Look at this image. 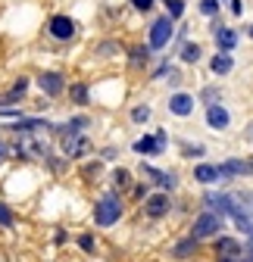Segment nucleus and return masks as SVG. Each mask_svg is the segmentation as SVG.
<instances>
[{
	"label": "nucleus",
	"mask_w": 253,
	"mask_h": 262,
	"mask_svg": "<svg viewBox=\"0 0 253 262\" xmlns=\"http://www.w3.org/2000/svg\"><path fill=\"white\" fill-rule=\"evenodd\" d=\"M100 169H103L100 162H88V166H85V178H88V181H91V178H100Z\"/></svg>",
	"instance_id": "72a5a7b5"
},
{
	"label": "nucleus",
	"mask_w": 253,
	"mask_h": 262,
	"mask_svg": "<svg viewBox=\"0 0 253 262\" xmlns=\"http://www.w3.org/2000/svg\"><path fill=\"white\" fill-rule=\"evenodd\" d=\"M69 97H72V103H78V106H88V103H91L88 84H72V88H69Z\"/></svg>",
	"instance_id": "5701e85b"
},
{
	"label": "nucleus",
	"mask_w": 253,
	"mask_h": 262,
	"mask_svg": "<svg viewBox=\"0 0 253 262\" xmlns=\"http://www.w3.org/2000/svg\"><path fill=\"white\" fill-rule=\"evenodd\" d=\"M132 150H135L138 156H160V153H166V147L156 141V135H144V138H138V141L132 144Z\"/></svg>",
	"instance_id": "f3484780"
},
{
	"label": "nucleus",
	"mask_w": 253,
	"mask_h": 262,
	"mask_svg": "<svg viewBox=\"0 0 253 262\" xmlns=\"http://www.w3.org/2000/svg\"><path fill=\"white\" fill-rule=\"evenodd\" d=\"M141 209H144V219H150V222L169 219V212H172V193H166V190H153L147 200L141 203Z\"/></svg>",
	"instance_id": "0eeeda50"
},
{
	"label": "nucleus",
	"mask_w": 253,
	"mask_h": 262,
	"mask_svg": "<svg viewBox=\"0 0 253 262\" xmlns=\"http://www.w3.org/2000/svg\"><path fill=\"white\" fill-rule=\"evenodd\" d=\"M78 250H81V253H88V256H94V253H97V237H94L91 231L78 234Z\"/></svg>",
	"instance_id": "b1692460"
},
{
	"label": "nucleus",
	"mask_w": 253,
	"mask_h": 262,
	"mask_svg": "<svg viewBox=\"0 0 253 262\" xmlns=\"http://www.w3.org/2000/svg\"><path fill=\"white\" fill-rule=\"evenodd\" d=\"M153 4H156V0H132V7H135L138 13H150V10H153Z\"/></svg>",
	"instance_id": "f704fd0d"
},
{
	"label": "nucleus",
	"mask_w": 253,
	"mask_h": 262,
	"mask_svg": "<svg viewBox=\"0 0 253 262\" xmlns=\"http://www.w3.org/2000/svg\"><path fill=\"white\" fill-rule=\"evenodd\" d=\"M181 153H184L187 159H200V156L206 153V147H203V144H181Z\"/></svg>",
	"instance_id": "c756f323"
},
{
	"label": "nucleus",
	"mask_w": 253,
	"mask_h": 262,
	"mask_svg": "<svg viewBox=\"0 0 253 262\" xmlns=\"http://www.w3.org/2000/svg\"><path fill=\"white\" fill-rule=\"evenodd\" d=\"M209 250H213V259L216 262H241L244 259V241L238 237V234H219L213 244H209Z\"/></svg>",
	"instance_id": "7ed1b4c3"
},
{
	"label": "nucleus",
	"mask_w": 253,
	"mask_h": 262,
	"mask_svg": "<svg viewBox=\"0 0 253 262\" xmlns=\"http://www.w3.org/2000/svg\"><path fill=\"white\" fill-rule=\"evenodd\" d=\"M156 141H160V144L166 147V141H169V135H166V131H163V128H160V131H156Z\"/></svg>",
	"instance_id": "58836bf2"
},
{
	"label": "nucleus",
	"mask_w": 253,
	"mask_h": 262,
	"mask_svg": "<svg viewBox=\"0 0 253 262\" xmlns=\"http://www.w3.org/2000/svg\"><path fill=\"white\" fill-rule=\"evenodd\" d=\"M197 253H200V241H194L191 234L178 237V241H175V247H172V256H175V259H194Z\"/></svg>",
	"instance_id": "a211bd4d"
},
{
	"label": "nucleus",
	"mask_w": 253,
	"mask_h": 262,
	"mask_svg": "<svg viewBox=\"0 0 253 262\" xmlns=\"http://www.w3.org/2000/svg\"><path fill=\"white\" fill-rule=\"evenodd\" d=\"M194 181L203 184V187H209V184H225L222 166H219V162H197V166H194Z\"/></svg>",
	"instance_id": "9d476101"
},
{
	"label": "nucleus",
	"mask_w": 253,
	"mask_h": 262,
	"mask_svg": "<svg viewBox=\"0 0 253 262\" xmlns=\"http://www.w3.org/2000/svg\"><path fill=\"white\" fill-rule=\"evenodd\" d=\"M141 178L147 184H153L156 190H166V193H175L178 190V175L175 172H163V169L150 166V162H141Z\"/></svg>",
	"instance_id": "6e6552de"
},
{
	"label": "nucleus",
	"mask_w": 253,
	"mask_h": 262,
	"mask_svg": "<svg viewBox=\"0 0 253 262\" xmlns=\"http://www.w3.org/2000/svg\"><path fill=\"white\" fill-rule=\"evenodd\" d=\"M125 206H122V196L116 190H107L97 196V203H94V225L97 228H113L119 219H122Z\"/></svg>",
	"instance_id": "f03ea898"
},
{
	"label": "nucleus",
	"mask_w": 253,
	"mask_h": 262,
	"mask_svg": "<svg viewBox=\"0 0 253 262\" xmlns=\"http://www.w3.org/2000/svg\"><path fill=\"white\" fill-rule=\"evenodd\" d=\"M200 100H203L206 106H216L219 100H222V91H219L216 84H209V88H203V91H200Z\"/></svg>",
	"instance_id": "393cba45"
},
{
	"label": "nucleus",
	"mask_w": 253,
	"mask_h": 262,
	"mask_svg": "<svg viewBox=\"0 0 253 262\" xmlns=\"http://www.w3.org/2000/svg\"><path fill=\"white\" fill-rule=\"evenodd\" d=\"M172 35H175V19H169V16L153 19L150 35H147V47L150 50H166L169 41H172Z\"/></svg>",
	"instance_id": "423d86ee"
},
{
	"label": "nucleus",
	"mask_w": 253,
	"mask_h": 262,
	"mask_svg": "<svg viewBox=\"0 0 253 262\" xmlns=\"http://www.w3.org/2000/svg\"><path fill=\"white\" fill-rule=\"evenodd\" d=\"M166 16L169 19H181L184 16V0H166Z\"/></svg>",
	"instance_id": "c85d7f7f"
},
{
	"label": "nucleus",
	"mask_w": 253,
	"mask_h": 262,
	"mask_svg": "<svg viewBox=\"0 0 253 262\" xmlns=\"http://www.w3.org/2000/svg\"><path fill=\"white\" fill-rule=\"evenodd\" d=\"M241 262H253V244H247V241H244V259Z\"/></svg>",
	"instance_id": "e433bc0d"
},
{
	"label": "nucleus",
	"mask_w": 253,
	"mask_h": 262,
	"mask_svg": "<svg viewBox=\"0 0 253 262\" xmlns=\"http://www.w3.org/2000/svg\"><path fill=\"white\" fill-rule=\"evenodd\" d=\"M88 125H91V122H88L85 116H75V119H69V122H66V128H69V131H75V135H81Z\"/></svg>",
	"instance_id": "7c9ffc66"
},
{
	"label": "nucleus",
	"mask_w": 253,
	"mask_h": 262,
	"mask_svg": "<svg viewBox=\"0 0 253 262\" xmlns=\"http://www.w3.org/2000/svg\"><path fill=\"white\" fill-rule=\"evenodd\" d=\"M213 41H216V50H219V53H231V50L238 47L241 35H238L235 28H228V25H219V28L213 31Z\"/></svg>",
	"instance_id": "4468645a"
},
{
	"label": "nucleus",
	"mask_w": 253,
	"mask_h": 262,
	"mask_svg": "<svg viewBox=\"0 0 253 262\" xmlns=\"http://www.w3.org/2000/svg\"><path fill=\"white\" fill-rule=\"evenodd\" d=\"M0 228H13V212L4 203H0Z\"/></svg>",
	"instance_id": "473e14b6"
},
{
	"label": "nucleus",
	"mask_w": 253,
	"mask_h": 262,
	"mask_svg": "<svg viewBox=\"0 0 253 262\" xmlns=\"http://www.w3.org/2000/svg\"><path fill=\"white\" fill-rule=\"evenodd\" d=\"M66 241H69V234H66V231H56V234H53V244H56V247H62Z\"/></svg>",
	"instance_id": "4c0bfd02"
},
{
	"label": "nucleus",
	"mask_w": 253,
	"mask_h": 262,
	"mask_svg": "<svg viewBox=\"0 0 253 262\" xmlns=\"http://www.w3.org/2000/svg\"><path fill=\"white\" fill-rule=\"evenodd\" d=\"M53 131L59 135V150L66 153L69 159H78V156L91 153V141H88L85 135H75V131H69L66 125H56Z\"/></svg>",
	"instance_id": "39448f33"
},
{
	"label": "nucleus",
	"mask_w": 253,
	"mask_h": 262,
	"mask_svg": "<svg viewBox=\"0 0 253 262\" xmlns=\"http://www.w3.org/2000/svg\"><path fill=\"white\" fill-rule=\"evenodd\" d=\"M147 119H150V106H135V110H132V122H135V125H144Z\"/></svg>",
	"instance_id": "2f4dec72"
},
{
	"label": "nucleus",
	"mask_w": 253,
	"mask_h": 262,
	"mask_svg": "<svg viewBox=\"0 0 253 262\" xmlns=\"http://www.w3.org/2000/svg\"><path fill=\"white\" fill-rule=\"evenodd\" d=\"M178 56H181V62L194 66V62H200V56H203V47H200L197 41H184V44H181V50H178Z\"/></svg>",
	"instance_id": "aec40b11"
},
{
	"label": "nucleus",
	"mask_w": 253,
	"mask_h": 262,
	"mask_svg": "<svg viewBox=\"0 0 253 262\" xmlns=\"http://www.w3.org/2000/svg\"><path fill=\"white\" fill-rule=\"evenodd\" d=\"M219 166H222V178H225V184L235 181V178H253V156H247V159L231 156V159H225V162H219Z\"/></svg>",
	"instance_id": "1a4fd4ad"
},
{
	"label": "nucleus",
	"mask_w": 253,
	"mask_h": 262,
	"mask_svg": "<svg viewBox=\"0 0 253 262\" xmlns=\"http://www.w3.org/2000/svg\"><path fill=\"white\" fill-rule=\"evenodd\" d=\"M38 88L47 97H59L62 91H66V78H62V72H41L38 75Z\"/></svg>",
	"instance_id": "2eb2a0df"
},
{
	"label": "nucleus",
	"mask_w": 253,
	"mask_h": 262,
	"mask_svg": "<svg viewBox=\"0 0 253 262\" xmlns=\"http://www.w3.org/2000/svg\"><path fill=\"white\" fill-rule=\"evenodd\" d=\"M247 244H253V237H250V241H247Z\"/></svg>",
	"instance_id": "79ce46f5"
},
{
	"label": "nucleus",
	"mask_w": 253,
	"mask_h": 262,
	"mask_svg": "<svg viewBox=\"0 0 253 262\" xmlns=\"http://www.w3.org/2000/svg\"><path fill=\"white\" fill-rule=\"evenodd\" d=\"M225 222L228 219H222L219 212H209V209H200L197 215H194V222H191V228H187V234H191L194 241H216L219 234H225Z\"/></svg>",
	"instance_id": "f257e3e1"
},
{
	"label": "nucleus",
	"mask_w": 253,
	"mask_h": 262,
	"mask_svg": "<svg viewBox=\"0 0 253 262\" xmlns=\"http://www.w3.org/2000/svg\"><path fill=\"white\" fill-rule=\"evenodd\" d=\"M194 106H197V97H194V94L175 91V94L169 97V113H172V116H178V119L194 116Z\"/></svg>",
	"instance_id": "9b49d317"
},
{
	"label": "nucleus",
	"mask_w": 253,
	"mask_h": 262,
	"mask_svg": "<svg viewBox=\"0 0 253 262\" xmlns=\"http://www.w3.org/2000/svg\"><path fill=\"white\" fill-rule=\"evenodd\" d=\"M247 35H250V38H253V25H247Z\"/></svg>",
	"instance_id": "a19ab883"
},
{
	"label": "nucleus",
	"mask_w": 253,
	"mask_h": 262,
	"mask_svg": "<svg viewBox=\"0 0 253 262\" xmlns=\"http://www.w3.org/2000/svg\"><path fill=\"white\" fill-rule=\"evenodd\" d=\"M200 206L209 209V212H219L222 219H228L238 209V200H235V190H203L200 193Z\"/></svg>",
	"instance_id": "20e7f679"
},
{
	"label": "nucleus",
	"mask_w": 253,
	"mask_h": 262,
	"mask_svg": "<svg viewBox=\"0 0 253 262\" xmlns=\"http://www.w3.org/2000/svg\"><path fill=\"white\" fill-rule=\"evenodd\" d=\"M4 156H7V147H4V144H0V162H4Z\"/></svg>",
	"instance_id": "ea45409f"
},
{
	"label": "nucleus",
	"mask_w": 253,
	"mask_h": 262,
	"mask_svg": "<svg viewBox=\"0 0 253 262\" xmlns=\"http://www.w3.org/2000/svg\"><path fill=\"white\" fill-rule=\"evenodd\" d=\"M206 128H213V131H228L231 128V113L222 103L206 106Z\"/></svg>",
	"instance_id": "dca6fc26"
},
{
	"label": "nucleus",
	"mask_w": 253,
	"mask_h": 262,
	"mask_svg": "<svg viewBox=\"0 0 253 262\" xmlns=\"http://www.w3.org/2000/svg\"><path fill=\"white\" fill-rule=\"evenodd\" d=\"M113 187L122 193V190H132L135 187V178H132V172L125 169V166H119V169H113Z\"/></svg>",
	"instance_id": "412c9836"
},
{
	"label": "nucleus",
	"mask_w": 253,
	"mask_h": 262,
	"mask_svg": "<svg viewBox=\"0 0 253 262\" xmlns=\"http://www.w3.org/2000/svg\"><path fill=\"white\" fill-rule=\"evenodd\" d=\"M25 91H28V78H16V84L10 88V94L0 100V106H7V103H16V100H22L25 97Z\"/></svg>",
	"instance_id": "4be33fe9"
},
{
	"label": "nucleus",
	"mask_w": 253,
	"mask_h": 262,
	"mask_svg": "<svg viewBox=\"0 0 253 262\" xmlns=\"http://www.w3.org/2000/svg\"><path fill=\"white\" fill-rule=\"evenodd\" d=\"M47 31H50L53 41H72L75 38V22L69 16H53L47 22Z\"/></svg>",
	"instance_id": "ddd939ff"
},
{
	"label": "nucleus",
	"mask_w": 253,
	"mask_h": 262,
	"mask_svg": "<svg viewBox=\"0 0 253 262\" xmlns=\"http://www.w3.org/2000/svg\"><path fill=\"white\" fill-rule=\"evenodd\" d=\"M147 59H150V47H132V66L135 69L147 66Z\"/></svg>",
	"instance_id": "a878e982"
},
{
	"label": "nucleus",
	"mask_w": 253,
	"mask_h": 262,
	"mask_svg": "<svg viewBox=\"0 0 253 262\" xmlns=\"http://www.w3.org/2000/svg\"><path fill=\"white\" fill-rule=\"evenodd\" d=\"M235 200H238L244 209H253V187H238V190H235Z\"/></svg>",
	"instance_id": "bb28decb"
},
{
	"label": "nucleus",
	"mask_w": 253,
	"mask_h": 262,
	"mask_svg": "<svg viewBox=\"0 0 253 262\" xmlns=\"http://www.w3.org/2000/svg\"><path fill=\"white\" fill-rule=\"evenodd\" d=\"M231 4V16H241L244 13V0H228Z\"/></svg>",
	"instance_id": "c9c22d12"
},
{
	"label": "nucleus",
	"mask_w": 253,
	"mask_h": 262,
	"mask_svg": "<svg viewBox=\"0 0 253 262\" xmlns=\"http://www.w3.org/2000/svg\"><path fill=\"white\" fill-rule=\"evenodd\" d=\"M219 7H222V0H200V13L209 19H219Z\"/></svg>",
	"instance_id": "cd10ccee"
},
{
	"label": "nucleus",
	"mask_w": 253,
	"mask_h": 262,
	"mask_svg": "<svg viewBox=\"0 0 253 262\" xmlns=\"http://www.w3.org/2000/svg\"><path fill=\"white\" fill-rule=\"evenodd\" d=\"M231 69H235L231 53H216V56L209 59V72H213V75H231Z\"/></svg>",
	"instance_id": "6ab92c4d"
},
{
	"label": "nucleus",
	"mask_w": 253,
	"mask_h": 262,
	"mask_svg": "<svg viewBox=\"0 0 253 262\" xmlns=\"http://www.w3.org/2000/svg\"><path fill=\"white\" fill-rule=\"evenodd\" d=\"M228 222H231V228L238 231V237H244V241L253 237V209H244V206L238 203V209L228 215Z\"/></svg>",
	"instance_id": "f8f14e48"
}]
</instances>
